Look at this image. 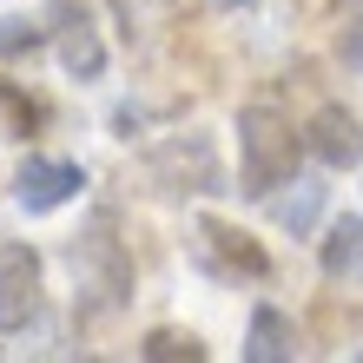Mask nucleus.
Instances as JSON below:
<instances>
[{"label": "nucleus", "instance_id": "1", "mask_svg": "<svg viewBox=\"0 0 363 363\" xmlns=\"http://www.w3.org/2000/svg\"><path fill=\"white\" fill-rule=\"evenodd\" d=\"M67 264H73L79 317H86V324L113 317L125 297H133V258H125V245L113 238V211H93L86 218V231L67 245Z\"/></svg>", "mask_w": 363, "mask_h": 363}, {"label": "nucleus", "instance_id": "2", "mask_svg": "<svg viewBox=\"0 0 363 363\" xmlns=\"http://www.w3.org/2000/svg\"><path fill=\"white\" fill-rule=\"evenodd\" d=\"M238 172L251 199H271L277 185H297V133L277 106H245L238 113Z\"/></svg>", "mask_w": 363, "mask_h": 363}, {"label": "nucleus", "instance_id": "3", "mask_svg": "<svg viewBox=\"0 0 363 363\" xmlns=\"http://www.w3.org/2000/svg\"><path fill=\"white\" fill-rule=\"evenodd\" d=\"M152 179L165 185V191H225V179H218V152H211V139L205 133H179V139H165V145H152Z\"/></svg>", "mask_w": 363, "mask_h": 363}, {"label": "nucleus", "instance_id": "4", "mask_svg": "<svg viewBox=\"0 0 363 363\" xmlns=\"http://www.w3.org/2000/svg\"><path fill=\"white\" fill-rule=\"evenodd\" d=\"M33 311H40V258L33 245H7L0 251V330L33 324Z\"/></svg>", "mask_w": 363, "mask_h": 363}, {"label": "nucleus", "instance_id": "5", "mask_svg": "<svg viewBox=\"0 0 363 363\" xmlns=\"http://www.w3.org/2000/svg\"><path fill=\"white\" fill-rule=\"evenodd\" d=\"M79 185H86V172H79L73 159H27L13 172V199L27 211H53V205L79 199Z\"/></svg>", "mask_w": 363, "mask_h": 363}, {"label": "nucleus", "instance_id": "6", "mask_svg": "<svg viewBox=\"0 0 363 363\" xmlns=\"http://www.w3.org/2000/svg\"><path fill=\"white\" fill-rule=\"evenodd\" d=\"M199 251H205V264H211V271H225V277H238V271H245V277H264V271H271V264H264V251L251 245L245 231L218 225V218H205V225H199Z\"/></svg>", "mask_w": 363, "mask_h": 363}, {"label": "nucleus", "instance_id": "7", "mask_svg": "<svg viewBox=\"0 0 363 363\" xmlns=\"http://www.w3.org/2000/svg\"><path fill=\"white\" fill-rule=\"evenodd\" d=\"M311 152L324 165H363V125L344 106H324V113L311 119Z\"/></svg>", "mask_w": 363, "mask_h": 363}, {"label": "nucleus", "instance_id": "8", "mask_svg": "<svg viewBox=\"0 0 363 363\" xmlns=\"http://www.w3.org/2000/svg\"><path fill=\"white\" fill-rule=\"evenodd\" d=\"M60 67H67L73 79H93L106 67V47H99V33H93V20L86 13H73V7H60Z\"/></svg>", "mask_w": 363, "mask_h": 363}, {"label": "nucleus", "instance_id": "9", "mask_svg": "<svg viewBox=\"0 0 363 363\" xmlns=\"http://www.w3.org/2000/svg\"><path fill=\"white\" fill-rule=\"evenodd\" d=\"M245 357H251V363H291V357H297V330H291V317H284V311H271V304H258V311H251Z\"/></svg>", "mask_w": 363, "mask_h": 363}, {"label": "nucleus", "instance_id": "10", "mask_svg": "<svg viewBox=\"0 0 363 363\" xmlns=\"http://www.w3.org/2000/svg\"><path fill=\"white\" fill-rule=\"evenodd\" d=\"M324 277L330 284H363V218H337L324 238Z\"/></svg>", "mask_w": 363, "mask_h": 363}, {"label": "nucleus", "instance_id": "11", "mask_svg": "<svg viewBox=\"0 0 363 363\" xmlns=\"http://www.w3.org/2000/svg\"><path fill=\"white\" fill-rule=\"evenodd\" d=\"M139 357H145V363H205V344H199L191 330H152V337L139 344Z\"/></svg>", "mask_w": 363, "mask_h": 363}, {"label": "nucleus", "instance_id": "12", "mask_svg": "<svg viewBox=\"0 0 363 363\" xmlns=\"http://www.w3.org/2000/svg\"><path fill=\"white\" fill-rule=\"evenodd\" d=\"M317 211H324V185H297L291 199H277V225L311 231V225H317Z\"/></svg>", "mask_w": 363, "mask_h": 363}, {"label": "nucleus", "instance_id": "13", "mask_svg": "<svg viewBox=\"0 0 363 363\" xmlns=\"http://www.w3.org/2000/svg\"><path fill=\"white\" fill-rule=\"evenodd\" d=\"M40 40H47V33H40L33 20H20V13H7V20H0V53H7V60H20V53H33Z\"/></svg>", "mask_w": 363, "mask_h": 363}, {"label": "nucleus", "instance_id": "14", "mask_svg": "<svg viewBox=\"0 0 363 363\" xmlns=\"http://www.w3.org/2000/svg\"><path fill=\"white\" fill-rule=\"evenodd\" d=\"M337 60H344L350 73H363V27H344V33H337Z\"/></svg>", "mask_w": 363, "mask_h": 363}, {"label": "nucleus", "instance_id": "15", "mask_svg": "<svg viewBox=\"0 0 363 363\" xmlns=\"http://www.w3.org/2000/svg\"><path fill=\"white\" fill-rule=\"evenodd\" d=\"M211 7H231V13H238V7H258V0H211Z\"/></svg>", "mask_w": 363, "mask_h": 363}]
</instances>
